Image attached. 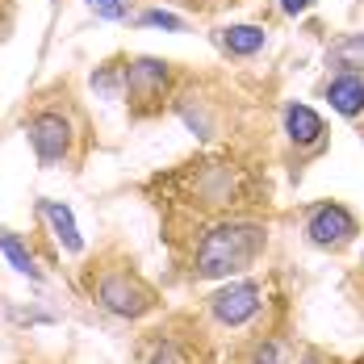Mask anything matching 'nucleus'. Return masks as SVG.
<instances>
[{
  "label": "nucleus",
  "mask_w": 364,
  "mask_h": 364,
  "mask_svg": "<svg viewBox=\"0 0 364 364\" xmlns=\"http://www.w3.org/2000/svg\"><path fill=\"white\" fill-rule=\"evenodd\" d=\"M327 68L364 75V34H343L339 38V42L327 50Z\"/></svg>",
  "instance_id": "nucleus-11"
},
{
  "label": "nucleus",
  "mask_w": 364,
  "mask_h": 364,
  "mask_svg": "<svg viewBox=\"0 0 364 364\" xmlns=\"http://www.w3.org/2000/svg\"><path fill=\"white\" fill-rule=\"evenodd\" d=\"M38 214L50 222V230H55V239L63 243V252H80V247H84V239H80V226H75V214L63 205V201H50V197H42V201H38Z\"/></svg>",
  "instance_id": "nucleus-10"
},
{
  "label": "nucleus",
  "mask_w": 364,
  "mask_h": 364,
  "mask_svg": "<svg viewBox=\"0 0 364 364\" xmlns=\"http://www.w3.org/2000/svg\"><path fill=\"white\" fill-rule=\"evenodd\" d=\"M323 97H327V105L339 117H364V75H356V72H335L323 84Z\"/></svg>",
  "instance_id": "nucleus-8"
},
{
  "label": "nucleus",
  "mask_w": 364,
  "mask_h": 364,
  "mask_svg": "<svg viewBox=\"0 0 364 364\" xmlns=\"http://www.w3.org/2000/svg\"><path fill=\"white\" fill-rule=\"evenodd\" d=\"M243 364H289V360H285V352H281L277 339H259L252 352H247V360Z\"/></svg>",
  "instance_id": "nucleus-14"
},
{
  "label": "nucleus",
  "mask_w": 364,
  "mask_h": 364,
  "mask_svg": "<svg viewBox=\"0 0 364 364\" xmlns=\"http://www.w3.org/2000/svg\"><path fill=\"white\" fill-rule=\"evenodd\" d=\"M97 301H101V310H109L117 318H139V314H146L155 306V293H151V285L139 272L105 268L101 281H97Z\"/></svg>",
  "instance_id": "nucleus-4"
},
{
  "label": "nucleus",
  "mask_w": 364,
  "mask_h": 364,
  "mask_svg": "<svg viewBox=\"0 0 364 364\" xmlns=\"http://www.w3.org/2000/svg\"><path fill=\"white\" fill-rule=\"evenodd\" d=\"M88 9H92L101 21H126V17H130L126 0H88Z\"/></svg>",
  "instance_id": "nucleus-16"
},
{
  "label": "nucleus",
  "mask_w": 364,
  "mask_h": 364,
  "mask_svg": "<svg viewBox=\"0 0 364 364\" xmlns=\"http://www.w3.org/2000/svg\"><path fill=\"white\" fill-rule=\"evenodd\" d=\"M214 46L226 59H252L268 46V30L264 26H222L214 30Z\"/></svg>",
  "instance_id": "nucleus-9"
},
{
  "label": "nucleus",
  "mask_w": 364,
  "mask_h": 364,
  "mask_svg": "<svg viewBox=\"0 0 364 364\" xmlns=\"http://www.w3.org/2000/svg\"><path fill=\"white\" fill-rule=\"evenodd\" d=\"M0 252H4V259L21 272V277H30V281H42V272H38L34 264V252L17 239V230H9V226H0Z\"/></svg>",
  "instance_id": "nucleus-12"
},
{
  "label": "nucleus",
  "mask_w": 364,
  "mask_h": 364,
  "mask_svg": "<svg viewBox=\"0 0 364 364\" xmlns=\"http://www.w3.org/2000/svg\"><path fill=\"white\" fill-rule=\"evenodd\" d=\"M75 113L68 105H38L26 117V143L34 151L38 168L75 164Z\"/></svg>",
  "instance_id": "nucleus-2"
},
{
  "label": "nucleus",
  "mask_w": 364,
  "mask_h": 364,
  "mask_svg": "<svg viewBox=\"0 0 364 364\" xmlns=\"http://www.w3.org/2000/svg\"><path fill=\"white\" fill-rule=\"evenodd\" d=\"M281 130H285V143L297 151V159H310V155H323L327 151V139H331L327 122L310 109V105H301V101H289L281 109Z\"/></svg>",
  "instance_id": "nucleus-6"
},
{
  "label": "nucleus",
  "mask_w": 364,
  "mask_h": 364,
  "mask_svg": "<svg viewBox=\"0 0 364 364\" xmlns=\"http://www.w3.org/2000/svg\"><path fill=\"white\" fill-rule=\"evenodd\" d=\"M122 84H126V101H130L134 117L159 113L172 92V63H164L155 55H139L122 68Z\"/></svg>",
  "instance_id": "nucleus-3"
},
{
  "label": "nucleus",
  "mask_w": 364,
  "mask_h": 364,
  "mask_svg": "<svg viewBox=\"0 0 364 364\" xmlns=\"http://www.w3.org/2000/svg\"><path fill=\"white\" fill-rule=\"evenodd\" d=\"M264 306V289L255 281H230L210 297V314L218 327H247Z\"/></svg>",
  "instance_id": "nucleus-7"
},
{
  "label": "nucleus",
  "mask_w": 364,
  "mask_h": 364,
  "mask_svg": "<svg viewBox=\"0 0 364 364\" xmlns=\"http://www.w3.org/2000/svg\"><path fill=\"white\" fill-rule=\"evenodd\" d=\"M301 230H306V243L310 247H318V252H343L348 243H356L360 222H356V214L348 205H339V201H318V205L306 210V226Z\"/></svg>",
  "instance_id": "nucleus-5"
},
{
  "label": "nucleus",
  "mask_w": 364,
  "mask_h": 364,
  "mask_svg": "<svg viewBox=\"0 0 364 364\" xmlns=\"http://www.w3.org/2000/svg\"><path fill=\"white\" fill-rule=\"evenodd\" d=\"M268 247V230L259 222H218L201 235L193 252V277L197 281H222L247 272Z\"/></svg>",
  "instance_id": "nucleus-1"
},
{
  "label": "nucleus",
  "mask_w": 364,
  "mask_h": 364,
  "mask_svg": "<svg viewBox=\"0 0 364 364\" xmlns=\"http://www.w3.org/2000/svg\"><path fill=\"white\" fill-rule=\"evenodd\" d=\"M277 4H281V13H285V17H297V13H306L314 0H277Z\"/></svg>",
  "instance_id": "nucleus-18"
},
{
  "label": "nucleus",
  "mask_w": 364,
  "mask_h": 364,
  "mask_svg": "<svg viewBox=\"0 0 364 364\" xmlns=\"http://www.w3.org/2000/svg\"><path fill=\"white\" fill-rule=\"evenodd\" d=\"M117 75H122V68H113V63H105L101 72L92 75V88H97L101 97H117Z\"/></svg>",
  "instance_id": "nucleus-17"
},
{
  "label": "nucleus",
  "mask_w": 364,
  "mask_h": 364,
  "mask_svg": "<svg viewBox=\"0 0 364 364\" xmlns=\"http://www.w3.org/2000/svg\"><path fill=\"white\" fill-rule=\"evenodd\" d=\"M139 26L172 30V34H184V30H188V21H184V17H176V13H168V9H146L143 17H139Z\"/></svg>",
  "instance_id": "nucleus-13"
},
{
  "label": "nucleus",
  "mask_w": 364,
  "mask_h": 364,
  "mask_svg": "<svg viewBox=\"0 0 364 364\" xmlns=\"http://www.w3.org/2000/svg\"><path fill=\"white\" fill-rule=\"evenodd\" d=\"M146 364H193V356H188V348H181V343H159L151 356H146Z\"/></svg>",
  "instance_id": "nucleus-15"
}]
</instances>
